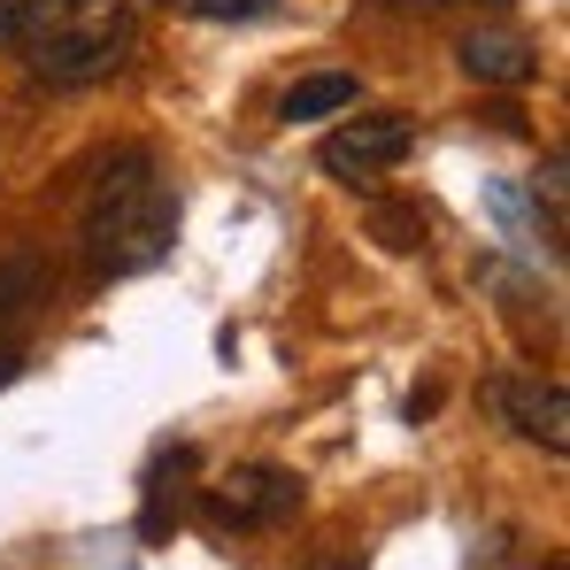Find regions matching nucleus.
Here are the masks:
<instances>
[{"instance_id":"nucleus-1","label":"nucleus","mask_w":570,"mask_h":570,"mask_svg":"<svg viewBox=\"0 0 570 570\" xmlns=\"http://www.w3.org/2000/svg\"><path fill=\"white\" fill-rule=\"evenodd\" d=\"M78 239H86V263L100 278H139V271H155L178 247V193L155 170V155L131 147V155H116L100 170L94 193H86Z\"/></svg>"},{"instance_id":"nucleus-2","label":"nucleus","mask_w":570,"mask_h":570,"mask_svg":"<svg viewBox=\"0 0 570 570\" xmlns=\"http://www.w3.org/2000/svg\"><path fill=\"white\" fill-rule=\"evenodd\" d=\"M8 47L47 86H94L131 55V0H23Z\"/></svg>"},{"instance_id":"nucleus-3","label":"nucleus","mask_w":570,"mask_h":570,"mask_svg":"<svg viewBox=\"0 0 570 570\" xmlns=\"http://www.w3.org/2000/svg\"><path fill=\"white\" fill-rule=\"evenodd\" d=\"M301 501H308V485H301L293 471L247 463V471L200 485V524H208V532H255V524H285Z\"/></svg>"},{"instance_id":"nucleus-4","label":"nucleus","mask_w":570,"mask_h":570,"mask_svg":"<svg viewBox=\"0 0 570 570\" xmlns=\"http://www.w3.org/2000/svg\"><path fill=\"white\" fill-rule=\"evenodd\" d=\"M409 147H416L409 116H347L340 131H324L316 170H324V178H340V186H379Z\"/></svg>"},{"instance_id":"nucleus-5","label":"nucleus","mask_w":570,"mask_h":570,"mask_svg":"<svg viewBox=\"0 0 570 570\" xmlns=\"http://www.w3.org/2000/svg\"><path fill=\"white\" fill-rule=\"evenodd\" d=\"M485 401H493V416H501L509 432H524L532 448H548V455L570 448V393L556 379H517V371H501V379L485 385Z\"/></svg>"},{"instance_id":"nucleus-6","label":"nucleus","mask_w":570,"mask_h":570,"mask_svg":"<svg viewBox=\"0 0 570 570\" xmlns=\"http://www.w3.org/2000/svg\"><path fill=\"white\" fill-rule=\"evenodd\" d=\"M455 62H463V78H478V86H532L540 78V55L517 31H471L455 47Z\"/></svg>"},{"instance_id":"nucleus-7","label":"nucleus","mask_w":570,"mask_h":570,"mask_svg":"<svg viewBox=\"0 0 570 570\" xmlns=\"http://www.w3.org/2000/svg\"><path fill=\"white\" fill-rule=\"evenodd\" d=\"M200 463V448H163L155 455V471H147V509H139V540H170V524H178V493H170V478L193 471Z\"/></svg>"},{"instance_id":"nucleus-8","label":"nucleus","mask_w":570,"mask_h":570,"mask_svg":"<svg viewBox=\"0 0 570 570\" xmlns=\"http://www.w3.org/2000/svg\"><path fill=\"white\" fill-rule=\"evenodd\" d=\"M355 94H363V86H355L347 70H316V78H301V86L278 100V116H285V124H316V116L355 108Z\"/></svg>"},{"instance_id":"nucleus-9","label":"nucleus","mask_w":570,"mask_h":570,"mask_svg":"<svg viewBox=\"0 0 570 570\" xmlns=\"http://www.w3.org/2000/svg\"><path fill=\"white\" fill-rule=\"evenodd\" d=\"M47 301V271L31 263V255H16V263H0V347H8V332L31 316Z\"/></svg>"},{"instance_id":"nucleus-10","label":"nucleus","mask_w":570,"mask_h":570,"mask_svg":"<svg viewBox=\"0 0 570 570\" xmlns=\"http://www.w3.org/2000/svg\"><path fill=\"white\" fill-rule=\"evenodd\" d=\"M371 239L393 247V255L424 247V208H371Z\"/></svg>"},{"instance_id":"nucleus-11","label":"nucleus","mask_w":570,"mask_h":570,"mask_svg":"<svg viewBox=\"0 0 570 570\" xmlns=\"http://www.w3.org/2000/svg\"><path fill=\"white\" fill-rule=\"evenodd\" d=\"M200 23H255V16H278V0H178Z\"/></svg>"},{"instance_id":"nucleus-12","label":"nucleus","mask_w":570,"mask_h":570,"mask_svg":"<svg viewBox=\"0 0 570 570\" xmlns=\"http://www.w3.org/2000/svg\"><path fill=\"white\" fill-rule=\"evenodd\" d=\"M432 409H440V385H416V393H409V424H424Z\"/></svg>"},{"instance_id":"nucleus-13","label":"nucleus","mask_w":570,"mask_h":570,"mask_svg":"<svg viewBox=\"0 0 570 570\" xmlns=\"http://www.w3.org/2000/svg\"><path fill=\"white\" fill-rule=\"evenodd\" d=\"M379 8H393V16H432V8H448V0H379Z\"/></svg>"},{"instance_id":"nucleus-14","label":"nucleus","mask_w":570,"mask_h":570,"mask_svg":"<svg viewBox=\"0 0 570 570\" xmlns=\"http://www.w3.org/2000/svg\"><path fill=\"white\" fill-rule=\"evenodd\" d=\"M16 379H23V355H16V347H0V393H8Z\"/></svg>"},{"instance_id":"nucleus-15","label":"nucleus","mask_w":570,"mask_h":570,"mask_svg":"<svg viewBox=\"0 0 570 570\" xmlns=\"http://www.w3.org/2000/svg\"><path fill=\"white\" fill-rule=\"evenodd\" d=\"M16 16H23V0H0V39L16 31Z\"/></svg>"},{"instance_id":"nucleus-16","label":"nucleus","mask_w":570,"mask_h":570,"mask_svg":"<svg viewBox=\"0 0 570 570\" xmlns=\"http://www.w3.org/2000/svg\"><path fill=\"white\" fill-rule=\"evenodd\" d=\"M316 570H363V563H355V556H324Z\"/></svg>"},{"instance_id":"nucleus-17","label":"nucleus","mask_w":570,"mask_h":570,"mask_svg":"<svg viewBox=\"0 0 570 570\" xmlns=\"http://www.w3.org/2000/svg\"><path fill=\"white\" fill-rule=\"evenodd\" d=\"M155 8H178V0H155Z\"/></svg>"}]
</instances>
